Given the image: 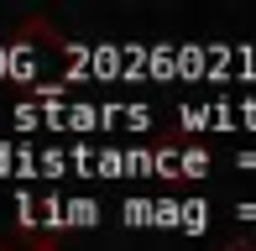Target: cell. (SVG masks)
Instances as JSON below:
<instances>
[{"label": "cell", "instance_id": "cell-1", "mask_svg": "<svg viewBox=\"0 0 256 251\" xmlns=\"http://www.w3.org/2000/svg\"><path fill=\"white\" fill-rule=\"evenodd\" d=\"M225 251H256V241H236V246H225Z\"/></svg>", "mask_w": 256, "mask_h": 251}, {"label": "cell", "instance_id": "cell-2", "mask_svg": "<svg viewBox=\"0 0 256 251\" xmlns=\"http://www.w3.org/2000/svg\"><path fill=\"white\" fill-rule=\"evenodd\" d=\"M37 251H52V246H37Z\"/></svg>", "mask_w": 256, "mask_h": 251}, {"label": "cell", "instance_id": "cell-3", "mask_svg": "<svg viewBox=\"0 0 256 251\" xmlns=\"http://www.w3.org/2000/svg\"><path fill=\"white\" fill-rule=\"evenodd\" d=\"M0 251H6V246H0Z\"/></svg>", "mask_w": 256, "mask_h": 251}]
</instances>
